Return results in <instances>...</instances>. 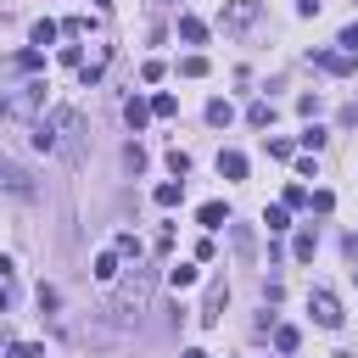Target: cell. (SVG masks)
<instances>
[{"label": "cell", "mask_w": 358, "mask_h": 358, "mask_svg": "<svg viewBox=\"0 0 358 358\" xmlns=\"http://www.w3.org/2000/svg\"><path fill=\"white\" fill-rule=\"evenodd\" d=\"M62 308V291L56 285H39V313H56Z\"/></svg>", "instance_id": "cell-23"}, {"label": "cell", "mask_w": 358, "mask_h": 358, "mask_svg": "<svg viewBox=\"0 0 358 358\" xmlns=\"http://www.w3.org/2000/svg\"><path fill=\"white\" fill-rule=\"evenodd\" d=\"M347 257H352V263H358V235H347Z\"/></svg>", "instance_id": "cell-33"}, {"label": "cell", "mask_w": 358, "mask_h": 358, "mask_svg": "<svg viewBox=\"0 0 358 358\" xmlns=\"http://www.w3.org/2000/svg\"><path fill=\"white\" fill-rule=\"evenodd\" d=\"M151 112H157V117H173V112H179V101H173V95H157V101H151Z\"/></svg>", "instance_id": "cell-25"}, {"label": "cell", "mask_w": 358, "mask_h": 358, "mask_svg": "<svg viewBox=\"0 0 358 358\" xmlns=\"http://www.w3.org/2000/svg\"><path fill=\"white\" fill-rule=\"evenodd\" d=\"M179 196H185V179H168V185H157V207H179Z\"/></svg>", "instance_id": "cell-15"}, {"label": "cell", "mask_w": 358, "mask_h": 358, "mask_svg": "<svg viewBox=\"0 0 358 358\" xmlns=\"http://www.w3.org/2000/svg\"><path fill=\"white\" fill-rule=\"evenodd\" d=\"M6 308H11V285L0 280V313H6Z\"/></svg>", "instance_id": "cell-32"}, {"label": "cell", "mask_w": 358, "mask_h": 358, "mask_svg": "<svg viewBox=\"0 0 358 358\" xmlns=\"http://www.w3.org/2000/svg\"><path fill=\"white\" fill-rule=\"evenodd\" d=\"M308 207H313V213H330V207H336V196H330V190H313V196H308Z\"/></svg>", "instance_id": "cell-27"}, {"label": "cell", "mask_w": 358, "mask_h": 358, "mask_svg": "<svg viewBox=\"0 0 358 358\" xmlns=\"http://www.w3.org/2000/svg\"><path fill=\"white\" fill-rule=\"evenodd\" d=\"M179 73H185V78H201V73H207V62H201V56H185V62H179Z\"/></svg>", "instance_id": "cell-24"}, {"label": "cell", "mask_w": 358, "mask_h": 358, "mask_svg": "<svg viewBox=\"0 0 358 358\" xmlns=\"http://www.w3.org/2000/svg\"><path fill=\"white\" fill-rule=\"evenodd\" d=\"M168 168H173V179H185V173H190V157H185V151H168Z\"/></svg>", "instance_id": "cell-26"}, {"label": "cell", "mask_w": 358, "mask_h": 358, "mask_svg": "<svg viewBox=\"0 0 358 358\" xmlns=\"http://www.w3.org/2000/svg\"><path fill=\"white\" fill-rule=\"evenodd\" d=\"M336 358H352V352H336Z\"/></svg>", "instance_id": "cell-35"}, {"label": "cell", "mask_w": 358, "mask_h": 358, "mask_svg": "<svg viewBox=\"0 0 358 358\" xmlns=\"http://www.w3.org/2000/svg\"><path fill=\"white\" fill-rule=\"evenodd\" d=\"M11 358H45V352H39L34 341H17V347H11Z\"/></svg>", "instance_id": "cell-31"}, {"label": "cell", "mask_w": 358, "mask_h": 358, "mask_svg": "<svg viewBox=\"0 0 358 358\" xmlns=\"http://www.w3.org/2000/svg\"><path fill=\"white\" fill-rule=\"evenodd\" d=\"M39 106H45V78H34V73H28L17 90L0 95V117H6V123H34Z\"/></svg>", "instance_id": "cell-2"}, {"label": "cell", "mask_w": 358, "mask_h": 358, "mask_svg": "<svg viewBox=\"0 0 358 358\" xmlns=\"http://www.w3.org/2000/svg\"><path fill=\"white\" fill-rule=\"evenodd\" d=\"M145 117H151V101H140V95H129V101H123V123H129V129L140 134V129H145Z\"/></svg>", "instance_id": "cell-9"}, {"label": "cell", "mask_w": 358, "mask_h": 358, "mask_svg": "<svg viewBox=\"0 0 358 358\" xmlns=\"http://www.w3.org/2000/svg\"><path fill=\"white\" fill-rule=\"evenodd\" d=\"M196 218H201L207 229H224V224H229V207H224V201H201V213H196Z\"/></svg>", "instance_id": "cell-12"}, {"label": "cell", "mask_w": 358, "mask_h": 358, "mask_svg": "<svg viewBox=\"0 0 358 358\" xmlns=\"http://www.w3.org/2000/svg\"><path fill=\"white\" fill-rule=\"evenodd\" d=\"M196 280H201V274H196L190 263H173V268H168V285H173V291H190Z\"/></svg>", "instance_id": "cell-14"}, {"label": "cell", "mask_w": 358, "mask_h": 358, "mask_svg": "<svg viewBox=\"0 0 358 358\" xmlns=\"http://www.w3.org/2000/svg\"><path fill=\"white\" fill-rule=\"evenodd\" d=\"M302 145H308V151H319V145H324V129H313V123H308V129H302Z\"/></svg>", "instance_id": "cell-28"}, {"label": "cell", "mask_w": 358, "mask_h": 358, "mask_svg": "<svg viewBox=\"0 0 358 358\" xmlns=\"http://www.w3.org/2000/svg\"><path fill=\"white\" fill-rule=\"evenodd\" d=\"M90 274H95V280H101V285H112V280H117V274H123V257H117V252H101V257H95V268H90Z\"/></svg>", "instance_id": "cell-10"}, {"label": "cell", "mask_w": 358, "mask_h": 358, "mask_svg": "<svg viewBox=\"0 0 358 358\" xmlns=\"http://www.w3.org/2000/svg\"><path fill=\"white\" fill-rule=\"evenodd\" d=\"M224 302H229V285L213 280V285H207V302H201V324H218V319H224Z\"/></svg>", "instance_id": "cell-6"}, {"label": "cell", "mask_w": 358, "mask_h": 358, "mask_svg": "<svg viewBox=\"0 0 358 358\" xmlns=\"http://www.w3.org/2000/svg\"><path fill=\"white\" fill-rule=\"evenodd\" d=\"M112 252H117V257H134V263H140V252H145V246H140V235H117V246H112Z\"/></svg>", "instance_id": "cell-20"}, {"label": "cell", "mask_w": 358, "mask_h": 358, "mask_svg": "<svg viewBox=\"0 0 358 358\" xmlns=\"http://www.w3.org/2000/svg\"><path fill=\"white\" fill-rule=\"evenodd\" d=\"M296 341H302L296 324H280V330H274V347H280V352H296Z\"/></svg>", "instance_id": "cell-22"}, {"label": "cell", "mask_w": 358, "mask_h": 358, "mask_svg": "<svg viewBox=\"0 0 358 358\" xmlns=\"http://www.w3.org/2000/svg\"><path fill=\"white\" fill-rule=\"evenodd\" d=\"M50 129H56V157L78 162V134H84V117H78L73 106H56V112H50Z\"/></svg>", "instance_id": "cell-3"}, {"label": "cell", "mask_w": 358, "mask_h": 358, "mask_svg": "<svg viewBox=\"0 0 358 358\" xmlns=\"http://www.w3.org/2000/svg\"><path fill=\"white\" fill-rule=\"evenodd\" d=\"M257 11H263L257 0H229V6H224V28H252Z\"/></svg>", "instance_id": "cell-7"}, {"label": "cell", "mask_w": 358, "mask_h": 358, "mask_svg": "<svg viewBox=\"0 0 358 358\" xmlns=\"http://www.w3.org/2000/svg\"><path fill=\"white\" fill-rule=\"evenodd\" d=\"M0 190H11V196H34L28 168H17V162H6V157H0Z\"/></svg>", "instance_id": "cell-5"}, {"label": "cell", "mask_w": 358, "mask_h": 358, "mask_svg": "<svg viewBox=\"0 0 358 358\" xmlns=\"http://www.w3.org/2000/svg\"><path fill=\"white\" fill-rule=\"evenodd\" d=\"M179 39H185V45H201V39H207V22H201V17H179Z\"/></svg>", "instance_id": "cell-13"}, {"label": "cell", "mask_w": 358, "mask_h": 358, "mask_svg": "<svg viewBox=\"0 0 358 358\" xmlns=\"http://www.w3.org/2000/svg\"><path fill=\"white\" fill-rule=\"evenodd\" d=\"M308 313H313L324 330H341V319H347V313H341V302H336L330 291H313V296H308Z\"/></svg>", "instance_id": "cell-4"}, {"label": "cell", "mask_w": 358, "mask_h": 358, "mask_svg": "<svg viewBox=\"0 0 358 358\" xmlns=\"http://www.w3.org/2000/svg\"><path fill=\"white\" fill-rule=\"evenodd\" d=\"M229 117H235V106H229V101H207V123H213V129H224Z\"/></svg>", "instance_id": "cell-17"}, {"label": "cell", "mask_w": 358, "mask_h": 358, "mask_svg": "<svg viewBox=\"0 0 358 358\" xmlns=\"http://www.w3.org/2000/svg\"><path fill=\"white\" fill-rule=\"evenodd\" d=\"M56 34H62L56 22H34V50H45V45H56Z\"/></svg>", "instance_id": "cell-19"}, {"label": "cell", "mask_w": 358, "mask_h": 358, "mask_svg": "<svg viewBox=\"0 0 358 358\" xmlns=\"http://www.w3.org/2000/svg\"><path fill=\"white\" fill-rule=\"evenodd\" d=\"M151 285H157V274L134 263V268H129V280L117 285V296H112V302H106L101 313H106V319H123V324H134V319H140V313L151 308Z\"/></svg>", "instance_id": "cell-1"}, {"label": "cell", "mask_w": 358, "mask_h": 358, "mask_svg": "<svg viewBox=\"0 0 358 358\" xmlns=\"http://www.w3.org/2000/svg\"><path fill=\"white\" fill-rule=\"evenodd\" d=\"M123 162H129V173H140V168H145V151H140V145H129V151H123Z\"/></svg>", "instance_id": "cell-29"}, {"label": "cell", "mask_w": 358, "mask_h": 358, "mask_svg": "<svg viewBox=\"0 0 358 358\" xmlns=\"http://www.w3.org/2000/svg\"><path fill=\"white\" fill-rule=\"evenodd\" d=\"M218 173L224 179H246V157L241 151H218Z\"/></svg>", "instance_id": "cell-11"}, {"label": "cell", "mask_w": 358, "mask_h": 358, "mask_svg": "<svg viewBox=\"0 0 358 358\" xmlns=\"http://www.w3.org/2000/svg\"><path fill=\"white\" fill-rule=\"evenodd\" d=\"M263 224H268V235L291 229V207H285V201H280V207H268V213H263Z\"/></svg>", "instance_id": "cell-16"}, {"label": "cell", "mask_w": 358, "mask_h": 358, "mask_svg": "<svg viewBox=\"0 0 358 358\" xmlns=\"http://www.w3.org/2000/svg\"><path fill=\"white\" fill-rule=\"evenodd\" d=\"M313 246H319V235H313V229H302V235H296V241H291V252H296V257H302V263H308V257H313Z\"/></svg>", "instance_id": "cell-21"}, {"label": "cell", "mask_w": 358, "mask_h": 358, "mask_svg": "<svg viewBox=\"0 0 358 358\" xmlns=\"http://www.w3.org/2000/svg\"><path fill=\"white\" fill-rule=\"evenodd\" d=\"M341 50H352V56H358V22H347V28H341Z\"/></svg>", "instance_id": "cell-30"}, {"label": "cell", "mask_w": 358, "mask_h": 358, "mask_svg": "<svg viewBox=\"0 0 358 358\" xmlns=\"http://www.w3.org/2000/svg\"><path fill=\"white\" fill-rule=\"evenodd\" d=\"M185 358H207V352H201V347H190V352H185Z\"/></svg>", "instance_id": "cell-34"}, {"label": "cell", "mask_w": 358, "mask_h": 358, "mask_svg": "<svg viewBox=\"0 0 358 358\" xmlns=\"http://www.w3.org/2000/svg\"><path fill=\"white\" fill-rule=\"evenodd\" d=\"M313 62H319L324 73H352V62H358V56H352V50H319Z\"/></svg>", "instance_id": "cell-8"}, {"label": "cell", "mask_w": 358, "mask_h": 358, "mask_svg": "<svg viewBox=\"0 0 358 358\" xmlns=\"http://www.w3.org/2000/svg\"><path fill=\"white\" fill-rule=\"evenodd\" d=\"M246 123L268 129V123H274V106H268V101H252V106H246Z\"/></svg>", "instance_id": "cell-18"}]
</instances>
